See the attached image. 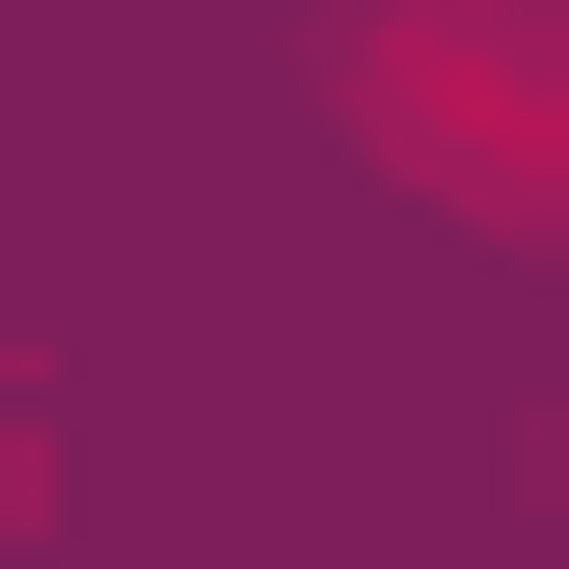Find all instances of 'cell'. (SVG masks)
I'll list each match as a JSON object with an SVG mask.
<instances>
[{
  "instance_id": "6da1fadb",
  "label": "cell",
  "mask_w": 569,
  "mask_h": 569,
  "mask_svg": "<svg viewBox=\"0 0 569 569\" xmlns=\"http://www.w3.org/2000/svg\"><path fill=\"white\" fill-rule=\"evenodd\" d=\"M326 109L380 136L435 218L569 244V28L542 0H326Z\"/></svg>"
}]
</instances>
